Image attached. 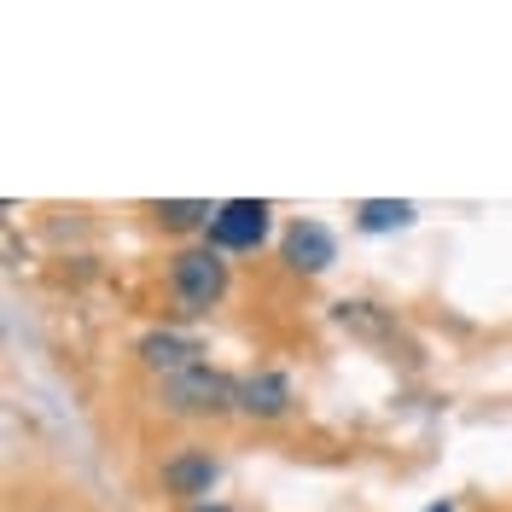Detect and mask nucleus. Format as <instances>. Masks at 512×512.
<instances>
[{
    "instance_id": "nucleus-1",
    "label": "nucleus",
    "mask_w": 512,
    "mask_h": 512,
    "mask_svg": "<svg viewBox=\"0 0 512 512\" xmlns=\"http://www.w3.org/2000/svg\"><path fill=\"white\" fill-rule=\"evenodd\" d=\"M169 291H175V303H181V315H210L216 303H222L227 291V262L216 245H192L169 262Z\"/></svg>"
},
{
    "instance_id": "nucleus-2",
    "label": "nucleus",
    "mask_w": 512,
    "mask_h": 512,
    "mask_svg": "<svg viewBox=\"0 0 512 512\" xmlns=\"http://www.w3.org/2000/svg\"><path fill=\"white\" fill-rule=\"evenodd\" d=\"M163 408L181 419H216L239 414V379H227L216 367H192L181 379H163Z\"/></svg>"
},
{
    "instance_id": "nucleus-3",
    "label": "nucleus",
    "mask_w": 512,
    "mask_h": 512,
    "mask_svg": "<svg viewBox=\"0 0 512 512\" xmlns=\"http://www.w3.org/2000/svg\"><path fill=\"white\" fill-rule=\"evenodd\" d=\"M262 233H268V204L262 198H233V204L216 210V222H210V245L216 251H256Z\"/></svg>"
},
{
    "instance_id": "nucleus-4",
    "label": "nucleus",
    "mask_w": 512,
    "mask_h": 512,
    "mask_svg": "<svg viewBox=\"0 0 512 512\" xmlns=\"http://www.w3.org/2000/svg\"><path fill=\"white\" fill-rule=\"evenodd\" d=\"M140 361H146L158 379H181L192 367H204V344H198V338H181V332H146V338H140Z\"/></svg>"
},
{
    "instance_id": "nucleus-5",
    "label": "nucleus",
    "mask_w": 512,
    "mask_h": 512,
    "mask_svg": "<svg viewBox=\"0 0 512 512\" xmlns=\"http://www.w3.org/2000/svg\"><path fill=\"white\" fill-rule=\"evenodd\" d=\"M286 262L297 268V274H326V268L338 262V239H332L320 222H297L286 233Z\"/></svg>"
},
{
    "instance_id": "nucleus-6",
    "label": "nucleus",
    "mask_w": 512,
    "mask_h": 512,
    "mask_svg": "<svg viewBox=\"0 0 512 512\" xmlns=\"http://www.w3.org/2000/svg\"><path fill=\"white\" fill-rule=\"evenodd\" d=\"M286 408H291L286 373H245V379H239V414H251V419H280Z\"/></svg>"
},
{
    "instance_id": "nucleus-7",
    "label": "nucleus",
    "mask_w": 512,
    "mask_h": 512,
    "mask_svg": "<svg viewBox=\"0 0 512 512\" xmlns=\"http://www.w3.org/2000/svg\"><path fill=\"white\" fill-rule=\"evenodd\" d=\"M163 483H169L175 495H210V483H216V460H210V454H181V460L163 466Z\"/></svg>"
},
{
    "instance_id": "nucleus-8",
    "label": "nucleus",
    "mask_w": 512,
    "mask_h": 512,
    "mask_svg": "<svg viewBox=\"0 0 512 512\" xmlns=\"http://www.w3.org/2000/svg\"><path fill=\"white\" fill-rule=\"evenodd\" d=\"M355 222L367 227V233H390V227L414 222V204H402V198H367V204L355 210Z\"/></svg>"
},
{
    "instance_id": "nucleus-9",
    "label": "nucleus",
    "mask_w": 512,
    "mask_h": 512,
    "mask_svg": "<svg viewBox=\"0 0 512 512\" xmlns=\"http://www.w3.org/2000/svg\"><path fill=\"white\" fill-rule=\"evenodd\" d=\"M163 227H175V233H187V227H198V222H216V210L210 204H198V198H175V204H158L152 210Z\"/></svg>"
},
{
    "instance_id": "nucleus-10",
    "label": "nucleus",
    "mask_w": 512,
    "mask_h": 512,
    "mask_svg": "<svg viewBox=\"0 0 512 512\" xmlns=\"http://www.w3.org/2000/svg\"><path fill=\"white\" fill-rule=\"evenodd\" d=\"M192 512H233V507H192Z\"/></svg>"
},
{
    "instance_id": "nucleus-11",
    "label": "nucleus",
    "mask_w": 512,
    "mask_h": 512,
    "mask_svg": "<svg viewBox=\"0 0 512 512\" xmlns=\"http://www.w3.org/2000/svg\"><path fill=\"white\" fill-rule=\"evenodd\" d=\"M431 512H454V507H431Z\"/></svg>"
}]
</instances>
